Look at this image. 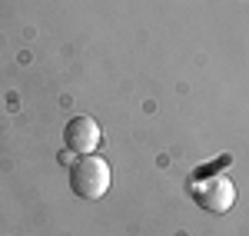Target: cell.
I'll return each mask as SVG.
<instances>
[{"instance_id":"6da1fadb","label":"cell","mask_w":249,"mask_h":236,"mask_svg":"<svg viewBox=\"0 0 249 236\" xmlns=\"http://www.w3.org/2000/svg\"><path fill=\"white\" fill-rule=\"evenodd\" d=\"M70 190L80 200H103L110 190V163L96 153H87L70 170Z\"/></svg>"},{"instance_id":"7a4b0ae2","label":"cell","mask_w":249,"mask_h":236,"mask_svg":"<svg viewBox=\"0 0 249 236\" xmlns=\"http://www.w3.org/2000/svg\"><path fill=\"white\" fill-rule=\"evenodd\" d=\"M193 200L206 210V213H230L236 203V186L226 173H213L193 183Z\"/></svg>"},{"instance_id":"3957f363","label":"cell","mask_w":249,"mask_h":236,"mask_svg":"<svg viewBox=\"0 0 249 236\" xmlns=\"http://www.w3.org/2000/svg\"><path fill=\"white\" fill-rule=\"evenodd\" d=\"M100 123L93 117H73L67 127H63V143H67V150H73L80 157H87V153H96V146H100Z\"/></svg>"}]
</instances>
